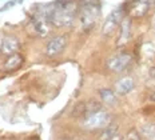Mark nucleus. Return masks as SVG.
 Returning <instances> with one entry per match:
<instances>
[{
	"mask_svg": "<svg viewBox=\"0 0 155 140\" xmlns=\"http://www.w3.org/2000/svg\"><path fill=\"white\" fill-rule=\"evenodd\" d=\"M87 115V102H80L78 103L75 107H74L72 112H71V116L72 118H83L84 119Z\"/></svg>",
	"mask_w": 155,
	"mask_h": 140,
	"instance_id": "15",
	"label": "nucleus"
},
{
	"mask_svg": "<svg viewBox=\"0 0 155 140\" xmlns=\"http://www.w3.org/2000/svg\"><path fill=\"white\" fill-rule=\"evenodd\" d=\"M23 64V56L20 54H14L8 55V57L5 59L4 64H3V71L4 72H12V71H16L21 67Z\"/></svg>",
	"mask_w": 155,
	"mask_h": 140,
	"instance_id": "10",
	"label": "nucleus"
},
{
	"mask_svg": "<svg viewBox=\"0 0 155 140\" xmlns=\"http://www.w3.org/2000/svg\"><path fill=\"white\" fill-rule=\"evenodd\" d=\"M67 47V39L63 35H58L52 37L46 45V56L47 57H56L59 56Z\"/></svg>",
	"mask_w": 155,
	"mask_h": 140,
	"instance_id": "5",
	"label": "nucleus"
},
{
	"mask_svg": "<svg viewBox=\"0 0 155 140\" xmlns=\"http://www.w3.org/2000/svg\"><path fill=\"white\" fill-rule=\"evenodd\" d=\"M131 61H132L131 55L127 54V52H122V54L110 57V59L107 60L106 67H107V70L111 71V72L120 73V72H123V71L127 70L128 66L131 64Z\"/></svg>",
	"mask_w": 155,
	"mask_h": 140,
	"instance_id": "4",
	"label": "nucleus"
},
{
	"mask_svg": "<svg viewBox=\"0 0 155 140\" xmlns=\"http://www.w3.org/2000/svg\"><path fill=\"white\" fill-rule=\"evenodd\" d=\"M79 12L75 2H58L48 5L44 12V18L56 27H71Z\"/></svg>",
	"mask_w": 155,
	"mask_h": 140,
	"instance_id": "1",
	"label": "nucleus"
},
{
	"mask_svg": "<svg viewBox=\"0 0 155 140\" xmlns=\"http://www.w3.org/2000/svg\"><path fill=\"white\" fill-rule=\"evenodd\" d=\"M142 138V135L139 132H137L135 129H132V131H130L127 133V135L124 136V139H127V140H131V139H134V140H139Z\"/></svg>",
	"mask_w": 155,
	"mask_h": 140,
	"instance_id": "16",
	"label": "nucleus"
},
{
	"mask_svg": "<svg viewBox=\"0 0 155 140\" xmlns=\"http://www.w3.org/2000/svg\"><path fill=\"white\" fill-rule=\"evenodd\" d=\"M110 122H111V115L101 108L96 112L86 116L83 124L88 129H101V128H106L110 124Z\"/></svg>",
	"mask_w": 155,
	"mask_h": 140,
	"instance_id": "3",
	"label": "nucleus"
},
{
	"mask_svg": "<svg viewBox=\"0 0 155 140\" xmlns=\"http://www.w3.org/2000/svg\"><path fill=\"white\" fill-rule=\"evenodd\" d=\"M148 100H150V102H153V103H155V91L150 93V96H148Z\"/></svg>",
	"mask_w": 155,
	"mask_h": 140,
	"instance_id": "17",
	"label": "nucleus"
},
{
	"mask_svg": "<svg viewBox=\"0 0 155 140\" xmlns=\"http://www.w3.org/2000/svg\"><path fill=\"white\" fill-rule=\"evenodd\" d=\"M131 39V21L130 19H124L120 23V32H119V37L116 40L118 47H123L130 41Z\"/></svg>",
	"mask_w": 155,
	"mask_h": 140,
	"instance_id": "9",
	"label": "nucleus"
},
{
	"mask_svg": "<svg viewBox=\"0 0 155 140\" xmlns=\"http://www.w3.org/2000/svg\"><path fill=\"white\" fill-rule=\"evenodd\" d=\"M139 133L142 135V138L155 139V123H147V124H143L139 129Z\"/></svg>",
	"mask_w": 155,
	"mask_h": 140,
	"instance_id": "14",
	"label": "nucleus"
},
{
	"mask_svg": "<svg viewBox=\"0 0 155 140\" xmlns=\"http://www.w3.org/2000/svg\"><path fill=\"white\" fill-rule=\"evenodd\" d=\"M20 47L15 36H0V55H11Z\"/></svg>",
	"mask_w": 155,
	"mask_h": 140,
	"instance_id": "7",
	"label": "nucleus"
},
{
	"mask_svg": "<svg viewBox=\"0 0 155 140\" xmlns=\"http://www.w3.org/2000/svg\"><path fill=\"white\" fill-rule=\"evenodd\" d=\"M134 87H135V81L130 76L122 77L115 83V91L119 95H127L134 90Z\"/></svg>",
	"mask_w": 155,
	"mask_h": 140,
	"instance_id": "11",
	"label": "nucleus"
},
{
	"mask_svg": "<svg viewBox=\"0 0 155 140\" xmlns=\"http://www.w3.org/2000/svg\"><path fill=\"white\" fill-rule=\"evenodd\" d=\"M99 96H101L102 102L104 103V104H107V106H115V104L118 103L116 93L112 90H108V88L101 90V92H99Z\"/></svg>",
	"mask_w": 155,
	"mask_h": 140,
	"instance_id": "12",
	"label": "nucleus"
},
{
	"mask_svg": "<svg viewBox=\"0 0 155 140\" xmlns=\"http://www.w3.org/2000/svg\"><path fill=\"white\" fill-rule=\"evenodd\" d=\"M151 8V0H135L131 4L130 16L132 18H142Z\"/></svg>",
	"mask_w": 155,
	"mask_h": 140,
	"instance_id": "8",
	"label": "nucleus"
},
{
	"mask_svg": "<svg viewBox=\"0 0 155 140\" xmlns=\"http://www.w3.org/2000/svg\"><path fill=\"white\" fill-rule=\"evenodd\" d=\"M122 20H123V9L119 8L112 12V14L108 16L107 20H106L104 25H103V31H102L103 35H104V36L111 35L112 32L118 28V25H120Z\"/></svg>",
	"mask_w": 155,
	"mask_h": 140,
	"instance_id": "6",
	"label": "nucleus"
},
{
	"mask_svg": "<svg viewBox=\"0 0 155 140\" xmlns=\"http://www.w3.org/2000/svg\"><path fill=\"white\" fill-rule=\"evenodd\" d=\"M101 139H118V125L115 124H108L106 127L104 129H103V132L101 133V136H99Z\"/></svg>",
	"mask_w": 155,
	"mask_h": 140,
	"instance_id": "13",
	"label": "nucleus"
},
{
	"mask_svg": "<svg viewBox=\"0 0 155 140\" xmlns=\"http://www.w3.org/2000/svg\"><path fill=\"white\" fill-rule=\"evenodd\" d=\"M99 3L96 0H84L79 7V19L83 30L90 31L94 28L99 18Z\"/></svg>",
	"mask_w": 155,
	"mask_h": 140,
	"instance_id": "2",
	"label": "nucleus"
},
{
	"mask_svg": "<svg viewBox=\"0 0 155 140\" xmlns=\"http://www.w3.org/2000/svg\"><path fill=\"white\" fill-rule=\"evenodd\" d=\"M150 75H151V77H154V79H155V67H153L150 70Z\"/></svg>",
	"mask_w": 155,
	"mask_h": 140,
	"instance_id": "18",
	"label": "nucleus"
}]
</instances>
